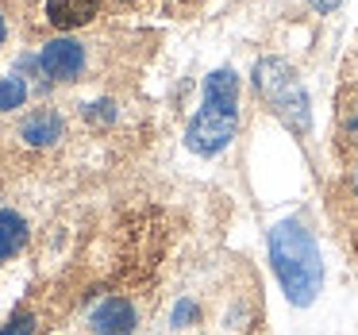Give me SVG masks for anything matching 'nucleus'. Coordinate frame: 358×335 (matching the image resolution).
I'll return each instance as SVG.
<instances>
[{"mask_svg":"<svg viewBox=\"0 0 358 335\" xmlns=\"http://www.w3.org/2000/svg\"><path fill=\"white\" fill-rule=\"evenodd\" d=\"M270 266L278 273L285 297L296 308H308L324 289V262L312 231L301 220H281L270 231Z\"/></svg>","mask_w":358,"mask_h":335,"instance_id":"nucleus-1","label":"nucleus"},{"mask_svg":"<svg viewBox=\"0 0 358 335\" xmlns=\"http://www.w3.org/2000/svg\"><path fill=\"white\" fill-rule=\"evenodd\" d=\"M255 85L258 93L270 101V108L278 112V120L296 135H308L312 127V112H308V93L296 81L293 66L281 62V58H266V62L255 66Z\"/></svg>","mask_w":358,"mask_h":335,"instance_id":"nucleus-2","label":"nucleus"},{"mask_svg":"<svg viewBox=\"0 0 358 335\" xmlns=\"http://www.w3.org/2000/svg\"><path fill=\"white\" fill-rule=\"evenodd\" d=\"M235 127H239V112L235 108H212L204 104L193 120H189V131H185V143L193 155H220L227 143L235 139Z\"/></svg>","mask_w":358,"mask_h":335,"instance_id":"nucleus-3","label":"nucleus"},{"mask_svg":"<svg viewBox=\"0 0 358 335\" xmlns=\"http://www.w3.org/2000/svg\"><path fill=\"white\" fill-rule=\"evenodd\" d=\"M35 66H39V73L50 81H73L85 70V47L73 43V39H55V43L43 47V55L35 58Z\"/></svg>","mask_w":358,"mask_h":335,"instance_id":"nucleus-4","label":"nucleus"},{"mask_svg":"<svg viewBox=\"0 0 358 335\" xmlns=\"http://www.w3.org/2000/svg\"><path fill=\"white\" fill-rule=\"evenodd\" d=\"M89 327L96 335H131L135 332V308L124 297H104L93 312H89Z\"/></svg>","mask_w":358,"mask_h":335,"instance_id":"nucleus-5","label":"nucleus"},{"mask_svg":"<svg viewBox=\"0 0 358 335\" xmlns=\"http://www.w3.org/2000/svg\"><path fill=\"white\" fill-rule=\"evenodd\" d=\"M62 131H66L62 116H58V112H50V108L31 112V116L20 124V139H24L27 147H55V143L62 139Z\"/></svg>","mask_w":358,"mask_h":335,"instance_id":"nucleus-6","label":"nucleus"},{"mask_svg":"<svg viewBox=\"0 0 358 335\" xmlns=\"http://www.w3.org/2000/svg\"><path fill=\"white\" fill-rule=\"evenodd\" d=\"M96 12H101V0H47V20L62 31L85 27Z\"/></svg>","mask_w":358,"mask_h":335,"instance_id":"nucleus-7","label":"nucleus"},{"mask_svg":"<svg viewBox=\"0 0 358 335\" xmlns=\"http://www.w3.org/2000/svg\"><path fill=\"white\" fill-rule=\"evenodd\" d=\"M204 104L212 108H235L239 112V78L231 70H216L204 78Z\"/></svg>","mask_w":358,"mask_h":335,"instance_id":"nucleus-8","label":"nucleus"},{"mask_svg":"<svg viewBox=\"0 0 358 335\" xmlns=\"http://www.w3.org/2000/svg\"><path fill=\"white\" fill-rule=\"evenodd\" d=\"M24 239H27L24 216H16V212L4 208V212H0V262H8V258L24 247Z\"/></svg>","mask_w":358,"mask_h":335,"instance_id":"nucleus-9","label":"nucleus"},{"mask_svg":"<svg viewBox=\"0 0 358 335\" xmlns=\"http://www.w3.org/2000/svg\"><path fill=\"white\" fill-rule=\"evenodd\" d=\"M27 101V85L20 78H4L0 81V112H12Z\"/></svg>","mask_w":358,"mask_h":335,"instance_id":"nucleus-10","label":"nucleus"},{"mask_svg":"<svg viewBox=\"0 0 358 335\" xmlns=\"http://www.w3.org/2000/svg\"><path fill=\"white\" fill-rule=\"evenodd\" d=\"M339 135L347 143H358V104H343L339 108Z\"/></svg>","mask_w":358,"mask_h":335,"instance_id":"nucleus-11","label":"nucleus"},{"mask_svg":"<svg viewBox=\"0 0 358 335\" xmlns=\"http://www.w3.org/2000/svg\"><path fill=\"white\" fill-rule=\"evenodd\" d=\"M85 120H89L93 127L112 124V120H116V104H112V101H96V104H89V108H85Z\"/></svg>","mask_w":358,"mask_h":335,"instance_id":"nucleus-12","label":"nucleus"},{"mask_svg":"<svg viewBox=\"0 0 358 335\" xmlns=\"http://www.w3.org/2000/svg\"><path fill=\"white\" fill-rule=\"evenodd\" d=\"M35 332V320H31V312H20L12 324H4L0 327V335H31Z\"/></svg>","mask_w":358,"mask_h":335,"instance_id":"nucleus-13","label":"nucleus"},{"mask_svg":"<svg viewBox=\"0 0 358 335\" xmlns=\"http://www.w3.org/2000/svg\"><path fill=\"white\" fill-rule=\"evenodd\" d=\"M196 316V304L193 301H178V308H173V327H185V320Z\"/></svg>","mask_w":358,"mask_h":335,"instance_id":"nucleus-14","label":"nucleus"},{"mask_svg":"<svg viewBox=\"0 0 358 335\" xmlns=\"http://www.w3.org/2000/svg\"><path fill=\"white\" fill-rule=\"evenodd\" d=\"M308 4H312L316 12H324V16H327V12H335V8H339L343 0H308Z\"/></svg>","mask_w":358,"mask_h":335,"instance_id":"nucleus-15","label":"nucleus"},{"mask_svg":"<svg viewBox=\"0 0 358 335\" xmlns=\"http://www.w3.org/2000/svg\"><path fill=\"white\" fill-rule=\"evenodd\" d=\"M4 35H8V24H4V16H0V47H4Z\"/></svg>","mask_w":358,"mask_h":335,"instance_id":"nucleus-16","label":"nucleus"},{"mask_svg":"<svg viewBox=\"0 0 358 335\" xmlns=\"http://www.w3.org/2000/svg\"><path fill=\"white\" fill-rule=\"evenodd\" d=\"M350 185H355V193H358V166H355V173H350Z\"/></svg>","mask_w":358,"mask_h":335,"instance_id":"nucleus-17","label":"nucleus"}]
</instances>
